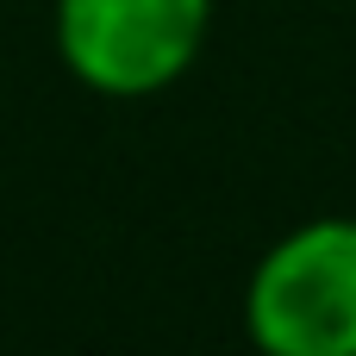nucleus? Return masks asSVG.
Masks as SVG:
<instances>
[{
	"mask_svg": "<svg viewBox=\"0 0 356 356\" xmlns=\"http://www.w3.org/2000/svg\"><path fill=\"white\" fill-rule=\"evenodd\" d=\"M213 31V0H56L50 38L63 69L100 100H150L175 88Z\"/></svg>",
	"mask_w": 356,
	"mask_h": 356,
	"instance_id": "2",
	"label": "nucleus"
},
{
	"mask_svg": "<svg viewBox=\"0 0 356 356\" xmlns=\"http://www.w3.org/2000/svg\"><path fill=\"white\" fill-rule=\"evenodd\" d=\"M244 338L263 356H356V213L300 219L250 263Z\"/></svg>",
	"mask_w": 356,
	"mask_h": 356,
	"instance_id": "1",
	"label": "nucleus"
}]
</instances>
